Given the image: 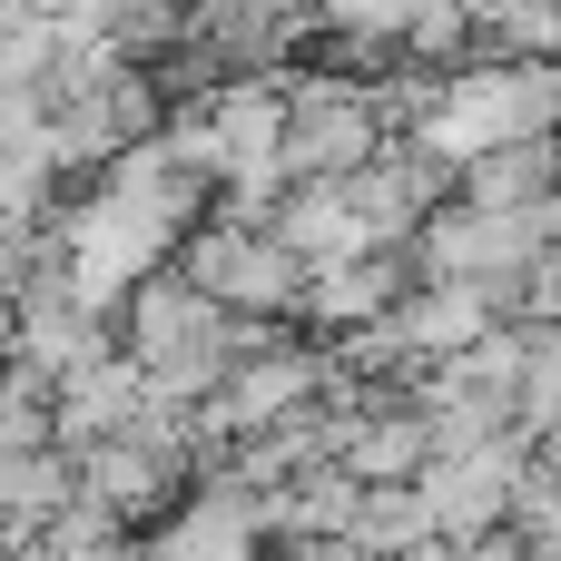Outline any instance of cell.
Here are the masks:
<instances>
[{
  "instance_id": "obj_1",
  "label": "cell",
  "mask_w": 561,
  "mask_h": 561,
  "mask_svg": "<svg viewBox=\"0 0 561 561\" xmlns=\"http://www.w3.org/2000/svg\"><path fill=\"white\" fill-rule=\"evenodd\" d=\"M178 276L207 296V306H227L237 325H306V256L276 237V227H247V217H227V207H207V227L178 247Z\"/></svg>"
},
{
  "instance_id": "obj_2",
  "label": "cell",
  "mask_w": 561,
  "mask_h": 561,
  "mask_svg": "<svg viewBox=\"0 0 561 561\" xmlns=\"http://www.w3.org/2000/svg\"><path fill=\"white\" fill-rule=\"evenodd\" d=\"M286 99H296L286 108V178L296 187H355L394 148L375 79H286Z\"/></svg>"
},
{
  "instance_id": "obj_3",
  "label": "cell",
  "mask_w": 561,
  "mask_h": 561,
  "mask_svg": "<svg viewBox=\"0 0 561 561\" xmlns=\"http://www.w3.org/2000/svg\"><path fill=\"white\" fill-rule=\"evenodd\" d=\"M424 276H414V256H355V266H325L316 286H306V325L316 335H365V325H385L404 296H414Z\"/></svg>"
},
{
  "instance_id": "obj_4",
  "label": "cell",
  "mask_w": 561,
  "mask_h": 561,
  "mask_svg": "<svg viewBox=\"0 0 561 561\" xmlns=\"http://www.w3.org/2000/svg\"><path fill=\"white\" fill-rule=\"evenodd\" d=\"M463 207H483V217H542V207H561V138L493 148L483 168H463Z\"/></svg>"
},
{
  "instance_id": "obj_5",
  "label": "cell",
  "mask_w": 561,
  "mask_h": 561,
  "mask_svg": "<svg viewBox=\"0 0 561 561\" xmlns=\"http://www.w3.org/2000/svg\"><path fill=\"white\" fill-rule=\"evenodd\" d=\"M523 434L533 444H561V325L533 335V385H523Z\"/></svg>"
}]
</instances>
